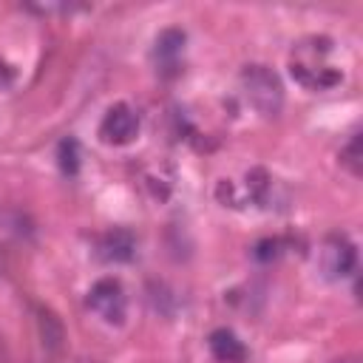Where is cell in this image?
<instances>
[{
	"label": "cell",
	"instance_id": "7a4b0ae2",
	"mask_svg": "<svg viewBox=\"0 0 363 363\" xmlns=\"http://www.w3.org/2000/svg\"><path fill=\"white\" fill-rule=\"evenodd\" d=\"M241 85L244 94L250 99V105L264 113V116H275L284 105V85L278 79V74L267 65H247L241 71Z\"/></svg>",
	"mask_w": 363,
	"mask_h": 363
},
{
	"label": "cell",
	"instance_id": "6da1fadb",
	"mask_svg": "<svg viewBox=\"0 0 363 363\" xmlns=\"http://www.w3.org/2000/svg\"><path fill=\"white\" fill-rule=\"evenodd\" d=\"M332 51V43L326 37H312V40H303L295 45L292 51V60H289V71L292 77L303 85V88H312V91H326L332 85L340 82V71L332 68L326 62Z\"/></svg>",
	"mask_w": 363,
	"mask_h": 363
},
{
	"label": "cell",
	"instance_id": "5b68a950",
	"mask_svg": "<svg viewBox=\"0 0 363 363\" xmlns=\"http://www.w3.org/2000/svg\"><path fill=\"white\" fill-rule=\"evenodd\" d=\"M184 31L182 28H164L156 37L153 45V57H156V71L162 77H176L182 71V54H184Z\"/></svg>",
	"mask_w": 363,
	"mask_h": 363
},
{
	"label": "cell",
	"instance_id": "ba28073f",
	"mask_svg": "<svg viewBox=\"0 0 363 363\" xmlns=\"http://www.w3.org/2000/svg\"><path fill=\"white\" fill-rule=\"evenodd\" d=\"M207 343H210L213 357L221 360V363H244V360H247V346H244V340H241L233 329H227V326L213 329Z\"/></svg>",
	"mask_w": 363,
	"mask_h": 363
},
{
	"label": "cell",
	"instance_id": "8fae6325",
	"mask_svg": "<svg viewBox=\"0 0 363 363\" xmlns=\"http://www.w3.org/2000/svg\"><path fill=\"white\" fill-rule=\"evenodd\" d=\"M337 363H357L354 357H346V360H337Z\"/></svg>",
	"mask_w": 363,
	"mask_h": 363
},
{
	"label": "cell",
	"instance_id": "277c9868",
	"mask_svg": "<svg viewBox=\"0 0 363 363\" xmlns=\"http://www.w3.org/2000/svg\"><path fill=\"white\" fill-rule=\"evenodd\" d=\"M139 133V113L128 102H116L105 111L99 122V139L105 145H128Z\"/></svg>",
	"mask_w": 363,
	"mask_h": 363
},
{
	"label": "cell",
	"instance_id": "30bf717a",
	"mask_svg": "<svg viewBox=\"0 0 363 363\" xmlns=\"http://www.w3.org/2000/svg\"><path fill=\"white\" fill-rule=\"evenodd\" d=\"M340 164L352 173V176H360L363 170V147H360V133H352L349 142L340 147Z\"/></svg>",
	"mask_w": 363,
	"mask_h": 363
},
{
	"label": "cell",
	"instance_id": "9c48e42d",
	"mask_svg": "<svg viewBox=\"0 0 363 363\" xmlns=\"http://www.w3.org/2000/svg\"><path fill=\"white\" fill-rule=\"evenodd\" d=\"M57 162H60V170H62L65 176H77V170H79V142H77L74 136H68V139L60 142V147H57Z\"/></svg>",
	"mask_w": 363,
	"mask_h": 363
},
{
	"label": "cell",
	"instance_id": "3957f363",
	"mask_svg": "<svg viewBox=\"0 0 363 363\" xmlns=\"http://www.w3.org/2000/svg\"><path fill=\"white\" fill-rule=\"evenodd\" d=\"M88 309L94 315H99L105 323L111 326H122L125 323V315H128V295L122 289V284L116 278H99L91 289H88V298H85Z\"/></svg>",
	"mask_w": 363,
	"mask_h": 363
},
{
	"label": "cell",
	"instance_id": "8992f818",
	"mask_svg": "<svg viewBox=\"0 0 363 363\" xmlns=\"http://www.w3.org/2000/svg\"><path fill=\"white\" fill-rule=\"evenodd\" d=\"M323 269L329 278H346L357 269V250L343 235H332L323 247Z\"/></svg>",
	"mask_w": 363,
	"mask_h": 363
},
{
	"label": "cell",
	"instance_id": "52a82bcc",
	"mask_svg": "<svg viewBox=\"0 0 363 363\" xmlns=\"http://www.w3.org/2000/svg\"><path fill=\"white\" fill-rule=\"evenodd\" d=\"M133 252H136V235L125 227H113L105 235H99V241H96V255L102 261L122 264V261H130Z\"/></svg>",
	"mask_w": 363,
	"mask_h": 363
}]
</instances>
